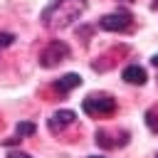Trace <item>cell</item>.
I'll use <instances>...</instances> for the list:
<instances>
[{
  "instance_id": "7",
  "label": "cell",
  "mask_w": 158,
  "mask_h": 158,
  "mask_svg": "<svg viewBox=\"0 0 158 158\" xmlns=\"http://www.w3.org/2000/svg\"><path fill=\"white\" fill-rule=\"evenodd\" d=\"M148 77H146V69L143 67H138V64H128L126 69H123V81H128V84H143Z\"/></svg>"
},
{
  "instance_id": "3",
  "label": "cell",
  "mask_w": 158,
  "mask_h": 158,
  "mask_svg": "<svg viewBox=\"0 0 158 158\" xmlns=\"http://www.w3.org/2000/svg\"><path fill=\"white\" fill-rule=\"evenodd\" d=\"M69 54H72V49H69L67 42H62V40H52V42L40 52V64L47 67V69H52V67L62 64L64 59H69Z\"/></svg>"
},
{
  "instance_id": "12",
  "label": "cell",
  "mask_w": 158,
  "mask_h": 158,
  "mask_svg": "<svg viewBox=\"0 0 158 158\" xmlns=\"http://www.w3.org/2000/svg\"><path fill=\"white\" fill-rule=\"evenodd\" d=\"M86 158H104V156H86Z\"/></svg>"
},
{
  "instance_id": "11",
  "label": "cell",
  "mask_w": 158,
  "mask_h": 158,
  "mask_svg": "<svg viewBox=\"0 0 158 158\" xmlns=\"http://www.w3.org/2000/svg\"><path fill=\"white\" fill-rule=\"evenodd\" d=\"M151 62H153V67H158V54H153V57H151Z\"/></svg>"
},
{
  "instance_id": "1",
  "label": "cell",
  "mask_w": 158,
  "mask_h": 158,
  "mask_svg": "<svg viewBox=\"0 0 158 158\" xmlns=\"http://www.w3.org/2000/svg\"><path fill=\"white\" fill-rule=\"evenodd\" d=\"M84 10H86V0H52L42 10V25L49 30H64Z\"/></svg>"
},
{
  "instance_id": "8",
  "label": "cell",
  "mask_w": 158,
  "mask_h": 158,
  "mask_svg": "<svg viewBox=\"0 0 158 158\" xmlns=\"http://www.w3.org/2000/svg\"><path fill=\"white\" fill-rule=\"evenodd\" d=\"M30 133H35V123H32V121H20L15 138H22V136H30Z\"/></svg>"
},
{
  "instance_id": "9",
  "label": "cell",
  "mask_w": 158,
  "mask_h": 158,
  "mask_svg": "<svg viewBox=\"0 0 158 158\" xmlns=\"http://www.w3.org/2000/svg\"><path fill=\"white\" fill-rule=\"evenodd\" d=\"M7 158H32V156H27V153H22V151H12Z\"/></svg>"
},
{
  "instance_id": "2",
  "label": "cell",
  "mask_w": 158,
  "mask_h": 158,
  "mask_svg": "<svg viewBox=\"0 0 158 158\" xmlns=\"http://www.w3.org/2000/svg\"><path fill=\"white\" fill-rule=\"evenodd\" d=\"M81 106H84V111H86L89 116H94V118H104V116H109V114L116 111V101H114V96H109V94H89Z\"/></svg>"
},
{
  "instance_id": "4",
  "label": "cell",
  "mask_w": 158,
  "mask_h": 158,
  "mask_svg": "<svg viewBox=\"0 0 158 158\" xmlns=\"http://www.w3.org/2000/svg\"><path fill=\"white\" fill-rule=\"evenodd\" d=\"M128 25H131L128 12H111V15H104L99 20V27L109 30V32H123V30H128Z\"/></svg>"
},
{
  "instance_id": "6",
  "label": "cell",
  "mask_w": 158,
  "mask_h": 158,
  "mask_svg": "<svg viewBox=\"0 0 158 158\" xmlns=\"http://www.w3.org/2000/svg\"><path fill=\"white\" fill-rule=\"evenodd\" d=\"M81 84V77L79 74H64V77H59V79H54V84H52V89L59 94V96H64L67 91H72V89H77Z\"/></svg>"
},
{
  "instance_id": "10",
  "label": "cell",
  "mask_w": 158,
  "mask_h": 158,
  "mask_svg": "<svg viewBox=\"0 0 158 158\" xmlns=\"http://www.w3.org/2000/svg\"><path fill=\"white\" fill-rule=\"evenodd\" d=\"M0 44H2V47H5V44H12V35H2V37H0Z\"/></svg>"
},
{
  "instance_id": "5",
  "label": "cell",
  "mask_w": 158,
  "mask_h": 158,
  "mask_svg": "<svg viewBox=\"0 0 158 158\" xmlns=\"http://www.w3.org/2000/svg\"><path fill=\"white\" fill-rule=\"evenodd\" d=\"M74 121H77V114H74V111H69V109H59V111H54V114L49 116L47 128L57 136V133H62L64 128H69Z\"/></svg>"
},
{
  "instance_id": "13",
  "label": "cell",
  "mask_w": 158,
  "mask_h": 158,
  "mask_svg": "<svg viewBox=\"0 0 158 158\" xmlns=\"http://www.w3.org/2000/svg\"><path fill=\"white\" fill-rule=\"evenodd\" d=\"M156 158H158V153H156Z\"/></svg>"
}]
</instances>
